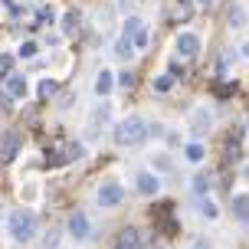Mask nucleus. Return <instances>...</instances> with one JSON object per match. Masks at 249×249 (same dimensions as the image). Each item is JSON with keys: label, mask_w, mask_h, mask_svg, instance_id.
<instances>
[{"label": "nucleus", "mask_w": 249, "mask_h": 249, "mask_svg": "<svg viewBox=\"0 0 249 249\" xmlns=\"http://www.w3.org/2000/svg\"><path fill=\"white\" fill-rule=\"evenodd\" d=\"M20 56H23V59L36 56V43H33V39H30V43H23V46H20Z\"/></svg>", "instance_id": "7c9ffc66"}, {"label": "nucleus", "mask_w": 249, "mask_h": 249, "mask_svg": "<svg viewBox=\"0 0 249 249\" xmlns=\"http://www.w3.org/2000/svg\"><path fill=\"white\" fill-rule=\"evenodd\" d=\"M39 23H53V10H50V7L39 10Z\"/></svg>", "instance_id": "f704fd0d"}, {"label": "nucleus", "mask_w": 249, "mask_h": 249, "mask_svg": "<svg viewBox=\"0 0 249 249\" xmlns=\"http://www.w3.org/2000/svg\"><path fill=\"white\" fill-rule=\"evenodd\" d=\"M131 53H135V46H131V39H118V43H115V56H118V59H131Z\"/></svg>", "instance_id": "f3484780"}, {"label": "nucleus", "mask_w": 249, "mask_h": 249, "mask_svg": "<svg viewBox=\"0 0 249 249\" xmlns=\"http://www.w3.org/2000/svg\"><path fill=\"white\" fill-rule=\"evenodd\" d=\"M167 144H171V148H174V144H180V135H177V131H171V135H167Z\"/></svg>", "instance_id": "e433bc0d"}, {"label": "nucleus", "mask_w": 249, "mask_h": 249, "mask_svg": "<svg viewBox=\"0 0 249 249\" xmlns=\"http://www.w3.org/2000/svg\"><path fill=\"white\" fill-rule=\"evenodd\" d=\"M10 69H13V56H7V53H3V56H0V79L10 72Z\"/></svg>", "instance_id": "c756f323"}, {"label": "nucleus", "mask_w": 249, "mask_h": 249, "mask_svg": "<svg viewBox=\"0 0 249 249\" xmlns=\"http://www.w3.org/2000/svg\"><path fill=\"white\" fill-rule=\"evenodd\" d=\"M0 112H3V115L13 112V99H10V95H3V92H0Z\"/></svg>", "instance_id": "473e14b6"}, {"label": "nucleus", "mask_w": 249, "mask_h": 249, "mask_svg": "<svg viewBox=\"0 0 249 249\" xmlns=\"http://www.w3.org/2000/svg\"><path fill=\"white\" fill-rule=\"evenodd\" d=\"M131 46H135V50H144V46H148V26H144V23L135 30V36H131Z\"/></svg>", "instance_id": "6ab92c4d"}, {"label": "nucleus", "mask_w": 249, "mask_h": 249, "mask_svg": "<svg viewBox=\"0 0 249 249\" xmlns=\"http://www.w3.org/2000/svg\"><path fill=\"white\" fill-rule=\"evenodd\" d=\"M20 154V135L17 131H3L0 135V164H10Z\"/></svg>", "instance_id": "39448f33"}, {"label": "nucleus", "mask_w": 249, "mask_h": 249, "mask_svg": "<svg viewBox=\"0 0 249 249\" xmlns=\"http://www.w3.org/2000/svg\"><path fill=\"white\" fill-rule=\"evenodd\" d=\"M112 249H141V233L135 226H124L122 233L115 236V246Z\"/></svg>", "instance_id": "1a4fd4ad"}, {"label": "nucleus", "mask_w": 249, "mask_h": 249, "mask_svg": "<svg viewBox=\"0 0 249 249\" xmlns=\"http://www.w3.org/2000/svg\"><path fill=\"white\" fill-rule=\"evenodd\" d=\"M0 92H3V95H10V99H20V95L26 92V79H23L20 72H7V75H3V86H0Z\"/></svg>", "instance_id": "0eeeda50"}, {"label": "nucleus", "mask_w": 249, "mask_h": 249, "mask_svg": "<svg viewBox=\"0 0 249 249\" xmlns=\"http://www.w3.org/2000/svg\"><path fill=\"white\" fill-rule=\"evenodd\" d=\"M59 236H62V230H59V226H53L50 233H46V239H43V249H56V246H59Z\"/></svg>", "instance_id": "aec40b11"}, {"label": "nucleus", "mask_w": 249, "mask_h": 249, "mask_svg": "<svg viewBox=\"0 0 249 249\" xmlns=\"http://www.w3.org/2000/svg\"><path fill=\"white\" fill-rule=\"evenodd\" d=\"M190 249H210V243H207V239H203V236H197V239H194V243H190Z\"/></svg>", "instance_id": "c9c22d12"}, {"label": "nucleus", "mask_w": 249, "mask_h": 249, "mask_svg": "<svg viewBox=\"0 0 249 249\" xmlns=\"http://www.w3.org/2000/svg\"><path fill=\"white\" fill-rule=\"evenodd\" d=\"M194 17V3L190 0H167V20L171 23H187Z\"/></svg>", "instance_id": "423d86ee"}, {"label": "nucleus", "mask_w": 249, "mask_h": 249, "mask_svg": "<svg viewBox=\"0 0 249 249\" xmlns=\"http://www.w3.org/2000/svg\"><path fill=\"white\" fill-rule=\"evenodd\" d=\"M112 86H115L112 72H102L99 79H95V92H99V95H108V92H112Z\"/></svg>", "instance_id": "dca6fc26"}, {"label": "nucleus", "mask_w": 249, "mask_h": 249, "mask_svg": "<svg viewBox=\"0 0 249 249\" xmlns=\"http://www.w3.org/2000/svg\"><path fill=\"white\" fill-rule=\"evenodd\" d=\"M239 154H243V148H239V141H236V138H233V141L226 144V161H236Z\"/></svg>", "instance_id": "bb28decb"}, {"label": "nucleus", "mask_w": 249, "mask_h": 249, "mask_svg": "<svg viewBox=\"0 0 249 249\" xmlns=\"http://www.w3.org/2000/svg\"><path fill=\"white\" fill-rule=\"evenodd\" d=\"M194 194H197V200L207 197V174H197V177H194Z\"/></svg>", "instance_id": "393cba45"}, {"label": "nucleus", "mask_w": 249, "mask_h": 249, "mask_svg": "<svg viewBox=\"0 0 249 249\" xmlns=\"http://www.w3.org/2000/svg\"><path fill=\"white\" fill-rule=\"evenodd\" d=\"M177 53L187 56V59L197 56V53H200V39L194 36V33H180V36H177Z\"/></svg>", "instance_id": "9b49d317"}, {"label": "nucleus", "mask_w": 249, "mask_h": 249, "mask_svg": "<svg viewBox=\"0 0 249 249\" xmlns=\"http://www.w3.org/2000/svg\"><path fill=\"white\" fill-rule=\"evenodd\" d=\"M246 23V13H243V7H233L230 10V26H243Z\"/></svg>", "instance_id": "a878e982"}, {"label": "nucleus", "mask_w": 249, "mask_h": 249, "mask_svg": "<svg viewBox=\"0 0 249 249\" xmlns=\"http://www.w3.org/2000/svg\"><path fill=\"white\" fill-rule=\"evenodd\" d=\"M79 26H82V13L79 10H69L62 17V33H79Z\"/></svg>", "instance_id": "2eb2a0df"}, {"label": "nucleus", "mask_w": 249, "mask_h": 249, "mask_svg": "<svg viewBox=\"0 0 249 249\" xmlns=\"http://www.w3.org/2000/svg\"><path fill=\"white\" fill-rule=\"evenodd\" d=\"M82 158V144H69V148H59V154H46V167L53 164H69Z\"/></svg>", "instance_id": "6e6552de"}, {"label": "nucleus", "mask_w": 249, "mask_h": 249, "mask_svg": "<svg viewBox=\"0 0 249 249\" xmlns=\"http://www.w3.org/2000/svg\"><path fill=\"white\" fill-rule=\"evenodd\" d=\"M233 92H236V86H216V89H213V95H216V99H230Z\"/></svg>", "instance_id": "c85d7f7f"}, {"label": "nucleus", "mask_w": 249, "mask_h": 249, "mask_svg": "<svg viewBox=\"0 0 249 249\" xmlns=\"http://www.w3.org/2000/svg\"><path fill=\"white\" fill-rule=\"evenodd\" d=\"M138 26H141V20H138V17H128V20H124L122 36H124V39H131V36H135V30H138Z\"/></svg>", "instance_id": "b1692460"}, {"label": "nucleus", "mask_w": 249, "mask_h": 249, "mask_svg": "<svg viewBox=\"0 0 249 249\" xmlns=\"http://www.w3.org/2000/svg\"><path fill=\"white\" fill-rule=\"evenodd\" d=\"M197 3L203 7V10H210V7H213V0H197Z\"/></svg>", "instance_id": "4c0bfd02"}, {"label": "nucleus", "mask_w": 249, "mask_h": 249, "mask_svg": "<svg viewBox=\"0 0 249 249\" xmlns=\"http://www.w3.org/2000/svg\"><path fill=\"white\" fill-rule=\"evenodd\" d=\"M69 233H72L75 239H89V220H86V213L75 210L72 216H69Z\"/></svg>", "instance_id": "f8f14e48"}, {"label": "nucleus", "mask_w": 249, "mask_h": 249, "mask_svg": "<svg viewBox=\"0 0 249 249\" xmlns=\"http://www.w3.org/2000/svg\"><path fill=\"white\" fill-rule=\"evenodd\" d=\"M246 177H249V167H246Z\"/></svg>", "instance_id": "a19ab883"}, {"label": "nucleus", "mask_w": 249, "mask_h": 249, "mask_svg": "<svg viewBox=\"0 0 249 249\" xmlns=\"http://www.w3.org/2000/svg\"><path fill=\"white\" fill-rule=\"evenodd\" d=\"M144 135H148V128H144V118H138V115H128L115 124V144H122V148L141 144Z\"/></svg>", "instance_id": "f257e3e1"}, {"label": "nucleus", "mask_w": 249, "mask_h": 249, "mask_svg": "<svg viewBox=\"0 0 249 249\" xmlns=\"http://www.w3.org/2000/svg\"><path fill=\"white\" fill-rule=\"evenodd\" d=\"M118 86H122V89H131V86H135V75H131V72H122V75H118Z\"/></svg>", "instance_id": "72a5a7b5"}, {"label": "nucleus", "mask_w": 249, "mask_h": 249, "mask_svg": "<svg viewBox=\"0 0 249 249\" xmlns=\"http://www.w3.org/2000/svg\"><path fill=\"white\" fill-rule=\"evenodd\" d=\"M158 223H161V233H167V236H177V230H180L174 216H164V220H158Z\"/></svg>", "instance_id": "4be33fe9"}, {"label": "nucleus", "mask_w": 249, "mask_h": 249, "mask_svg": "<svg viewBox=\"0 0 249 249\" xmlns=\"http://www.w3.org/2000/svg\"><path fill=\"white\" fill-rule=\"evenodd\" d=\"M243 56H249V43H246V46H243Z\"/></svg>", "instance_id": "58836bf2"}, {"label": "nucleus", "mask_w": 249, "mask_h": 249, "mask_svg": "<svg viewBox=\"0 0 249 249\" xmlns=\"http://www.w3.org/2000/svg\"><path fill=\"white\" fill-rule=\"evenodd\" d=\"M118 3H122V7H128V3H131V0H118Z\"/></svg>", "instance_id": "ea45409f"}, {"label": "nucleus", "mask_w": 249, "mask_h": 249, "mask_svg": "<svg viewBox=\"0 0 249 249\" xmlns=\"http://www.w3.org/2000/svg\"><path fill=\"white\" fill-rule=\"evenodd\" d=\"M210 112H207V108H197V112L190 115V131H194V135L197 138H203L207 135V131H210Z\"/></svg>", "instance_id": "9d476101"}, {"label": "nucleus", "mask_w": 249, "mask_h": 249, "mask_svg": "<svg viewBox=\"0 0 249 249\" xmlns=\"http://www.w3.org/2000/svg\"><path fill=\"white\" fill-rule=\"evenodd\" d=\"M56 92H59V86H56L53 79H43V82L36 86V95H39V99H50V95H56Z\"/></svg>", "instance_id": "a211bd4d"}, {"label": "nucleus", "mask_w": 249, "mask_h": 249, "mask_svg": "<svg viewBox=\"0 0 249 249\" xmlns=\"http://www.w3.org/2000/svg\"><path fill=\"white\" fill-rule=\"evenodd\" d=\"M108 115H112V105H108V102H102L99 108H95V115H92V122L86 124V141H99L102 128H105V122H108Z\"/></svg>", "instance_id": "20e7f679"}, {"label": "nucleus", "mask_w": 249, "mask_h": 249, "mask_svg": "<svg viewBox=\"0 0 249 249\" xmlns=\"http://www.w3.org/2000/svg\"><path fill=\"white\" fill-rule=\"evenodd\" d=\"M203 154H207L203 144H197V141H194V144H187V158H190V161H203Z\"/></svg>", "instance_id": "5701e85b"}, {"label": "nucleus", "mask_w": 249, "mask_h": 249, "mask_svg": "<svg viewBox=\"0 0 249 249\" xmlns=\"http://www.w3.org/2000/svg\"><path fill=\"white\" fill-rule=\"evenodd\" d=\"M158 177L154 174H148V171H144V174H138V190H141V194H144V197H154V194H158Z\"/></svg>", "instance_id": "4468645a"}, {"label": "nucleus", "mask_w": 249, "mask_h": 249, "mask_svg": "<svg viewBox=\"0 0 249 249\" xmlns=\"http://www.w3.org/2000/svg\"><path fill=\"white\" fill-rule=\"evenodd\" d=\"M95 200H99V207H118L124 200V187L118 184V180H105V184L99 187Z\"/></svg>", "instance_id": "7ed1b4c3"}, {"label": "nucleus", "mask_w": 249, "mask_h": 249, "mask_svg": "<svg viewBox=\"0 0 249 249\" xmlns=\"http://www.w3.org/2000/svg\"><path fill=\"white\" fill-rule=\"evenodd\" d=\"M151 216H154V220H164V216H171V203H158V207H151Z\"/></svg>", "instance_id": "cd10ccee"}, {"label": "nucleus", "mask_w": 249, "mask_h": 249, "mask_svg": "<svg viewBox=\"0 0 249 249\" xmlns=\"http://www.w3.org/2000/svg\"><path fill=\"white\" fill-rule=\"evenodd\" d=\"M233 213L243 226H249V194H236L233 197Z\"/></svg>", "instance_id": "ddd939ff"}, {"label": "nucleus", "mask_w": 249, "mask_h": 249, "mask_svg": "<svg viewBox=\"0 0 249 249\" xmlns=\"http://www.w3.org/2000/svg\"><path fill=\"white\" fill-rule=\"evenodd\" d=\"M200 210H203V216H216V207H213L210 200H203V197H200Z\"/></svg>", "instance_id": "2f4dec72"}, {"label": "nucleus", "mask_w": 249, "mask_h": 249, "mask_svg": "<svg viewBox=\"0 0 249 249\" xmlns=\"http://www.w3.org/2000/svg\"><path fill=\"white\" fill-rule=\"evenodd\" d=\"M154 89H158V92H171V89H174V75H171V72L158 75V79H154Z\"/></svg>", "instance_id": "412c9836"}, {"label": "nucleus", "mask_w": 249, "mask_h": 249, "mask_svg": "<svg viewBox=\"0 0 249 249\" xmlns=\"http://www.w3.org/2000/svg\"><path fill=\"white\" fill-rule=\"evenodd\" d=\"M33 233H36V216L30 210H13L10 213V236L17 243H26Z\"/></svg>", "instance_id": "f03ea898"}]
</instances>
